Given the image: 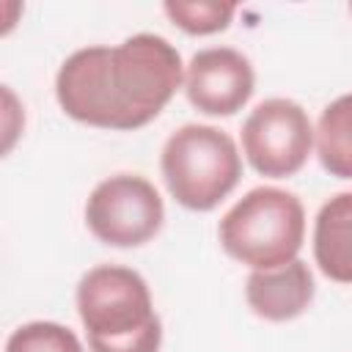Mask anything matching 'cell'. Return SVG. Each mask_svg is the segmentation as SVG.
Instances as JSON below:
<instances>
[{
    "label": "cell",
    "mask_w": 352,
    "mask_h": 352,
    "mask_svg": "<svg viewBox=\"0 0 352 352\" xmlns=\"http://www.w3.org/2000/svg\"><path fill=\"white\" fill-rule=\"evenodd\" d=\"M184 85L179 50L154 33H135L118 47L72 52L55 74L60 110L99 129H140L154 121Z\"/></svg>",
    "instance_id": "obj_1"
},
{
    "label": "cell",
    "mask_w": 352,
    "mask_h": 352,
    "mask_svg": "<svg viewBox=\"0 0 352 352\" xmlns=\"http://www.w3.org/2000/svg\"><path fill=\"white\" fill-rule=\"evenodd\" d=\"M74 300L91 352H160L162 322L140 272L99 264L80 278Z\"/></svg>",
    "instance_id": "obj_2"
},
{
    "label": "cell",
    "mask_w": 352,
    "mask_h": 352,
    "mask_svg": "<svg viewBox=\"0 0 352 352\" xmlns=\"http://www.w3.org/2000/svg\"><path fill=\"white\" fill-rule=\"evenodd\" d=\"M217 239L234 261L250 270L283 267L302 248L305 209L289 190L256 187L220 217Z\"/></svg>",
    "instance_id": "obj_3"
},
{
    "label": "cell",
    "mask_w": 352,
    "mask_h": 352,
    "mask_svg": "<svg viewBox=\"0 0 352 352\" xmlns=\"http://www.w3.org/2000/svg\"><path fill=\"white\" fill-rule=\"evenodd\" d=\"M160 168L176 204L209 212L239 184L242 157L228 132L212 124H184L165 140Z\"/></svg>",
    "instance_id": "obj_4"
},
{
    "label": "cell",
    "mask_w": 352,
    "mask_h": 352,
    "mask_svg": "<svg viewBox=\"0 0 352 352\" xmlns=\"http://www.w3.org/2000/svg\"><path fill=\"white\" fill-rule=\"evenodd\" d=\"M165 204L157 187L138 173H116L99 182L85 201L88 231L110 248H140L157 236Z\"/></svg>",
    "instance_id": "obj_5"
},
{
    "label": "cell",
    "mask_w": 352,
    "mask_h": 352,
    "mask_svg": "<svg viewBox=\"0 0 352 352\" xmlns=\"http://www.w3.org/2000/svg\"><path fill=\"white\" fill-rule=\"evenodd\" d=\"M314 124L292 99H264L242 124V151L256 173L270 179L294 176L311 157Z\"/></svg>",
    "instance_id": "obj_6"
},
{
    "label": "cell",
    "mask_w": 352,
    "mask_h": 352,
    "mask_svg": "<svg viewBox=\"0 0 352 352\" xmlns=\"http://www.w3.org/2000/svg\"><path fill=\"white\" fill-rule=\"evenodd\" d=\"M256 91L250 60L231 47H209L190 58L184 69L187 102L206 116H234Z\"/></svg>",
    "instance_id": "obj_7"
},
{
    "label": "cell",
    "mask_w": 352,
    "mask_h": 352,
    "mask_svg": "<svg viewBox=\"0 0 352 352\" xmlns=\"http://www.w3.org/2000/svg\"><path fill=\"white\" fill-rule=\"evenodd\" d=\"M314 292V275L300 258L275 270H253L245 280V300L250 311L267 322L297 319L311 305Z\"/></svg>",
    "instance_id": "obj_8"
},
{
    "label": "cell",
    "mask_w": 352,
    "mask_h": 352,
    "mask_svg": "<svg viewBox=\"0 0 352 352\" xmlns=\"http://www.w3.org/2000/svg\"><path fill=\"white\" fill-rule=\"evenodd\" d=\"M314 261L324 278L352 283V192L322 204L314 220Z\"/></svg>",
    "instance_id": "obj_9"
},
{
    "label": "cell",
    "mask_w": 352,
    "mask_h": 352,
    "mask_svg": "<svg viewBox=\"0 0 352 352\" xmlns=\"http://www.w3.org/2000/svg\"><path fill=\"white\" fill-rule=\"evenodd\" d=\"M314 146L330 176L352 179V94L333 99L314 129Z\"/></svg>",
    "instance_id": "obj_10"
},
{
    "label": "cell",
    "mask_w": 352,
    "mask_h": 352,
    "mask_svg": "<svg viewBox=\"0 0 352 352\" xmlns=\"http://www.w3.org/2000/svg\"><path fill=\"white\" fill-rule=\"evenodd\" d=\"M162 11L184 33L209 36V33H220V30H226L231 25V19L236 14V6L234 3H217V0H198V3L168 0L162 6Z\"/></svg>",
    "instance_id": "obj_11"
},
{
    "label": "cell",
    "mask_w": 352,
    "mask_h": 352,
    "mask_svg": "<svg viewBox=\"0 0 352 352\" xmlns=\"http://www.w3.org/2000/svg\"><path fill=\"white\" fill-rule=\"evenodd\" d=\"M6 352H85V349L80 338L58 322H28L8 336Z\"/></svg>",
    "instance_id": "obj_12"
},
{
    "label": "cell",
    "mask_w": 352,
    "mask_h": 352,
    "mask_svg": "<svg viewBox=\"0 0 352 352\" xmlns=\"http://www.w3.org/2000/svg\"><path fill=\"white\" fill-rule=\"evenodd\" d=\"M3 99H6V140H3V151H11L14 138L22 132V126L14 124V116H22V110H16V99L8 88H3Z\"/></svg>",
    "instance_id": "obj_13"
},
{
    "label": "cell",
    "mask_w": 352,
    "mask_h": 352,
    "mask_svg": "<svg viewBox=\"0 0 352 352\" xmlns=\"http://www.w3.org/2000/svg\"><path fill=\"white\" fill-rule=\"evenodd\" d=\"M349 11H352V6H349Z\"/></svg>",
    "instance_id": "obj_14"
}]
</instances>
